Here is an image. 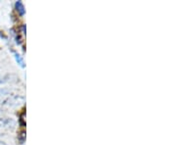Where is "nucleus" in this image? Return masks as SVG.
<instances>
[{
  "instance_id": "1",
  "label": "nucleus",
  "mask_w": 176,
  "mask_h": 145,
  "mask_svg": "<svg viewBox=\"0 0 176 145\" xmlns=\"http://www.w3.org/2000/svg\"><path fill=\"white\" fill-rule=\"evenodd\" d=\"M16 125L14 119L10 117L0 116V127H13Z\"/></svg>"
},
{
  "instance_id": "2",
  "label": "nucleus",
  "mask_w": 176,
  "mask_h": 145,
  "mask_svg": "<svg viewBox=\"0 0 176 145\" xmlns=\"http://www.w3.org/2000/svg\"><path fill=\"white\" fill-rule=\"evenodd\" d=\"M13 55H14L15 60H16V62L18 63V65L20 66V67L26 68V63H24L23 56H21L18 52H15V51H13Z\"/></svg>"
},
{
  "instance_id": "3",
  "label": "nucleus",
  "mask_w": 176,
  "mask_h": 145,
  "mask_svg": "<svg viewBox=\"0 0 176 145\" xmlns=\"http://www.w3.org/2000/svg\"><path fill=\"white\" fill-rule=\"evenodd\" d=\"M15 7H16V10L18 11V13L21 15V16H24L26 14V9H24V6L22 1H17L15 3Z\"/></svg>"
},
{
  "instance_id": "4",
  "label": "nucleus",
  "mask_w": 176,
  "mask_h": 145,
  "mask_svg": "<svg viewBox=\"0 0 176 145\" xmlns=\"http://www.w3.org/2000/svg\"><path fill=\"white\" fill-rule=\"evenodd\" d=\"M12 78H13V76H11V75H4V76L0 75V84H4V83L10 82L12 80Z\"/></svg>"
},
{
  "instance_id": "5",
  "label": "nucleus",
  "mask_w": 176,
  "mask_h": 145,
  "mask_svg": "<svg viewBox=\"0 0 176 145\" xmlns=\"http://www.w3.org/2000/svg\"><path fill=\"white\" fill-rule=\"evenodd\" d=\"M10 89L8 88H5V87H1L0 88V97H3V96H6V95H9L10 94Z\"/></svg>"
},
{
  "instance_id": "6",
  "label": "nucleus",
  "mask_w": 176,
  "mask_h": 145,
  "mask_svg": "<svg viewBox=\"0 0 176 145\" xmlns=\"http://www.w3.org/2000/svg\"><path fill=\"white\" fill-rule=\"evenodd\" d=\"M19 140H20V143L21 144H23L24 140H26V133L23 131V132H21V134L19 135Z\"/></svg>"
},
{
  "instance_id": "7",
  "label": "nucleus",
  "mask_w": 176,
  "mask_h": 145,
  "mask_svg": "<svg viewBox=\"0 0 176 145\" xmlns=\"http://www.w3.org/2000/svg\"><path fill=\"white\" fill-rule=\"evenodd\" d=\"M0 145H7L4 141H0Z\"/></svg>"
},
{
  "instance_id": "8",
  "label": "nucleus",
  "mask_w": 176,
  "mask_h": 145,
  "mask_svg": "<svg viewBox=\"0 0 176 145\" xmlns=\"http://www.w3.org/2000/svg\"><path fill=\"white\" fill-rule=\"evenodd\" d=\"M1 110H2V107H1V106H0V111H1Z\"/></svg>"
}]
</instances>
